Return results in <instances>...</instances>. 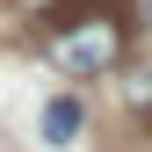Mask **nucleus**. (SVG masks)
I'll return each instance as SVG.
<instances>
[{"mask_svg":"<svg viewBox=\"0 0 152 152\" xmlns=\"http://www.w3.org/2000/svg\"><path fill=\"white\" fill-rule=\"evenodd\" d=\"M51 65L72 72V80H94V72L123 65L130 58V22L116 7H87V15H58V29H51Z\"/></svg>","mask_w":152,"mask_h":152,"instance_id":"1","label":"nucleus"},{"mask_svg":"<svg viewBox=\"0 0 152 152\" xmlns=\"http://www.w3.org/2000/svg\"><path fill=\"white\" fill-rule=\"evenodd\" d=\"M72 130H80V102H72V94H58V102L44 109V138H51V145H65Z\"/></svg>","mask_w":152,"mask_h":152,"instance_id":"2","label":"nucleus"},{"mask_svg":"<svg viewBox=\"0 0 152 152\" xmlns=\"http://www.w3.org/2000/svg\"><path fill=\"white\" fill-rule=\"evenodd\" d=\"M123 102H130V109H145V116H152V65H138V72L123 80Z\"/></svg>","mask_w":152,"mask_h":152,"instance_id":"3","label":"nucleus"},{"mask_svg":"<svg viewBox=\"0 0 152 152\" xmlns=\"http://www.w3.org/2000/svg\"><path fill=\"white\" fill-rule=\"evenodd\" d=\"M15 7H22V15H36V22H51V15H58L65 0H15Z\"/></svg>","mask_w":152,"mask_h":152,"instance_id":"4","label":"nucleus"},{"mask_svg":"<svg viewBox=\"0 0 152 152\" xmlns=\"http://www.w3.org/2000/svg\"><path fill=\"white\" fill-rule=\"evenodd\" d=\"M145 7H152V0H145Z\"/></svg>","mask_w":152,"mask_h":152,"instance_id":"5","label":"nucleus"},{"mask_svg":"<svg viewBox=\"0 0 152 152\" xmlns=\"http://www.w3.org/2000/svg\"><path fill=\"white\" fill-rule=\"evenodd\" d=\"M145 123H152V116H145Z\"/></svg>","mask_w":152,"mask_h":152,"instance_id":"6","label":"nucleus"}]
</instances>
